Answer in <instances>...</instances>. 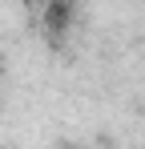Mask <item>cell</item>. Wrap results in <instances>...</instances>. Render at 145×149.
I'll return each instance as SVG.
<instances>
[{
  "label": "cell",
  "instance_id": "obj_2",
  "mask_svg": "<svg viewBox=\"0 0 145 149\" xmlns=\"http://www.w3.org/2000/svg\"><path fill=\"white\" fill-rule=\"evenodd\" d=\"M141 4H145V0H141Z\"/></svg>",
  "mask_w": 145,
  "mask_h": 149
},
{
  "label": "cell",
  "instance_id": "obj_1",
  "mask_svg": "<svg viewBox=\"0 0 145 149\" xmlns=\"http://www.w3.org/2000/svg\"><path fill=\"white\" fill-rule=\"evenodd\" d=\"M48 28H69V0H52L48 4Z\"/></svg>",
  "mask_w": 145,
  "mask_h": 149
}]
</instances>
